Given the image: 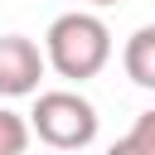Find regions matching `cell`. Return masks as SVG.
Segmentation results:
<instances>
[{"instance_id": "obj_4", "label": "cell", "mask_w": 155, "mask_h": 155, "mask_svg": "<svg viewBox=\"0 0 155 155\" xmlns=\"http://www.w3.org/2000/svg\"><path fill=\"white\" fill-rule=\"evenodd\" d=\"M121 68H126V78H131L136 87L155 92V24H140V29L126 39V48H121Z\"/></svg>"}, {"instance_id": "obj_1", "label": "cell", "mask_w": 155, "mask_h": 155, "mask_svg": "<svg viewBox=\"0 0 155 155\" xmlns=\"http://www.w3.org/2000/svg\"><path fill=\"white\" fill-rule=\"evenodd\" d=\"M44 53H48V68L68 82H87L97 78L107 63H111V29L102 15L92 10H68L48 24L44 34Z\"/></svg>"}, {"instance_id": "obj_2", "label": "cell", "mask_w": 155, "mask_h": 155, "mask_svg": "<svg viewBox=\"0 0 155 155\" xmlns=\"http://www.w3.org/2000/svg\"><path fill=\"white\" fill-rule=\"evenodd\" d=\"M29 126L48 150H87L97 140V107L73 87H53L34 97Z\"/></svg>"}, {"instance_id": "obj_7", "label": "cell", "mask_w": 155, "mask_h": 155, "mask_svg": "<svg viewBox=\"0 0 155 155\" xmlns=\"http://www.w3.org/2000/svg\"><path fill=\"white\" fill-rule=\"evenodd\" d=\"M87 5H97V10H107V5H121V0H87Z\"/></svg>"}, {"instance_id": "obj_6", "label": "cell", "mask_w": 155, "mask_h": 155, "mask_svg": "<svg viewBox=\"0 0 155 155\" xmlns=\"http://www.w3.org/2000/svg\"><path fill=\"white\" fill-rule=\"evenodd\" d=\"M116 155H155V111H140L131 131L116 140Z\"/></svg>"}, {"instance_id": "obj_5", "label": "cell", "mask_w": 155, "mask_h": 155, "mask_svg": "<svg viewBox=\"0 0 155 155\" xmlns=\"http://www.w3.org/2000/svg\"><path fill=\"white\" fill-rule=\"evenodd\" d=\"M29 140H34V126H29L19 111L0 107V155H24Z\"/></svg>"}, {"instance_id": "obj_3", "label": "cell", "mask_w": 155, "mask_h": 155, "mask_svg": "<svg viewBox=\"0 0 155 155\" xmlns=\"http://www.w3.org/2000/svg\"><path fill=\"white\" fill-rule=\"evenodd\" d=\"M48 53L24 34H0V97H34Z\"/></svg>"}]
</instances>
